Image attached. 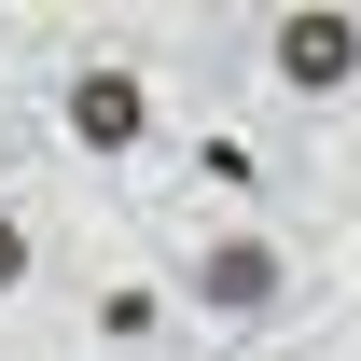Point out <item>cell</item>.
I'll return each mask as SVG.
<instances>
[{"label":"cell","mask_w":361,"mask_h":361,"mask_svg":"<svg viewBox=\"0 0 361 361\" xmlns=\"http://www.w3.org/2000/svg\"><path fill=\"white\" fill-rule=\"evenodd\" d=\"M14 278H28V223L0 209V292H14Z\"/></svg>","instance_id":"obj_4"},{"label":"cell","mask_w":361,"mask_h":361,"mask_svg":"<svg viewBox=\"0 0 361 361\" xmlns=\"http://www.w3.org/2000/svg\"><path fill=\"white\" fill-rule=\"evenodd\" d=\"M70 139H84V153H139V139H153L139 70H84V84H70Z\"/></svg>","instance_id":"obj_3"},{"label":"cell","mask_w":361,"mask_h":361,"mask_svg":"<svg viewBox=\"0 0 361 361\" xmlns=\"http://www.w3.org/2000/svg\"><path fill=\"white\" fill-rule=\"evenodd\" d=\"M195 292H209L223 319H264L278 292H292V264H278L264 236H209V264H195Z\"/></svg>","instance_id":"obj_2"},{"label":"cell","mask_w":361,"mask_h":361,"mask_svg":"<svg viewBox=\"0 0 361 361\" xmlns=\"http://www.w3.org/2000/svg\"><path fill=\"white\" fill-rule=\"evenodd\" d=\"M278 84L292 97H348L361 84V14H278Z\"/></svg>","instance_id":"obj_1"}]
</instances>
